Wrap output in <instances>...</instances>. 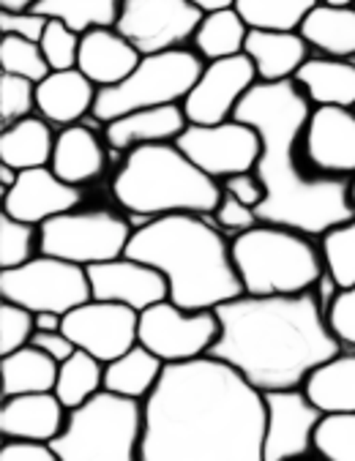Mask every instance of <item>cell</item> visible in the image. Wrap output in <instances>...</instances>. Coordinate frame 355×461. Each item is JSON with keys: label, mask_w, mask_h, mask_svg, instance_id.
<instances>
[{"label": "cell", "mask_w": 355, "mask_h": 461, "mask_svg": "<svg viewBox=\"0 0 355 461\" xmlns=\"http://www.w3.org/2000/svg\"><path fill=\"white\" fill-rule=\"evenodd\" d=\"M55 126L41 115H31L0 131V164L14 167L17 172L33 167H50L55 150Z\"/></svg>", "instance_id": "cell-30"}, {"label": "cell", "mask_w": 355, "mask_h": 461, "mask_svg": "<svg viewBox=\"0 0 355 461\" xmlns=\"http://www.w3.org/2000/svg\"><path fill=\"white\" fill-rule=\"evenodd\" d=\"M304 150L314 169L355 177V107H312L304 129Z\"/></svg>", "instance_id": "cell-18"}, {"label": "cell", "mask_w": 355, "mask_h": 461, "mask_svg": "<svg viewBox=\"0 0 355 461\" xmlns=\"http://www.w3.org/2000/svg\"><path fill=\"white\" fill-rule=\"evenodd\" d=\"M254 63L246 55L208 60L200 79L184 99V113L189 123L197 126H214L232 121L243 96L257 85Z\"/></svg>", "instance_id": "cell-15"}, {"label": "cell", "mask_w": 355, "mask_h": 461, "mask_svg": "<svg viewBox=\"0 0 355 461\" xmlns=\"http://www.w3.org/2000/svg\"><path fill=\"white\" fill-rule=\"evenodd\" d=\"M0 298L20 303L33 314L52 312L66 317L94 295L91 282H87V267L50 254H36L20 267L0 270Z\"/></svg>", "instance_id": "cell-10"}, {"label": "cell", "mask_w": 355, "mask_h": 461, "mask_svg": "<svg viewBox=\"0 0 355 461\" xmlns=\"http://www.w3.org/2000/svg\"><path fill=\"white\" fill-rule=\"evenodd\" d=\"M99 87L79 68L50 71L36 85V113L55 129H66L94 118Z\"/></svg>", "instance_id": "cell-21"}, {"label": "cell", "mask_w": 355, "mask_h": 461, "mask_svg": "<svg viewBox=\"0 0 355 461\" xmlns=\"http://www.w3.org/2000/svg\"><path fill=\"white\" fill-rule=\"evenodd\" d=\"M246 295L312 293L325 273L320 240L279 224H257L230 240Z\"/></svg>", "instance_id": "cell-6"}, {"label": "cell", "mask_w": 355, "mask_h": 461, "mask_svg": "<svg viewBox=\"0 0 355 461\" xmlns=\"http://www.w3.org/2000/svg\"><path fill=\"white\" fill-rule=\"evenodd\" d=\"M243 55L254 63L259 82H287L312 58V47L301 33L249 31Z\"/></svg>", "instance_id": "cell-25"}, {"label": "cell", "mask_w": 355, "mask_h": 461, "mask_svg": "<svg viewBox=\"0 0 355 461\" xmlns=\"http://www.w3.org/2000/svg\"><path fill=\"white\" fill-rule=\"evenodd\" d=\"M350 203H352V211H355V177L350 180Z\"/></svg>", "instance_id": "cell-53"}, {"label": "cell", "mask_w": 355, "mask_h": 461, "mask_svg": "<svg viewBox=\"0 0 355 461\" xmlns=\"http://www.w3.org/2000/svg\"><path fill=\"white\" fill-rule=\"evenodd\" d=\"M0 461H60V458L50 442L4 439V445H0Z\"/></svg>", "instance_id": "cell-47"}, {"label": "cell", "mask_w": 355, "mask_h": 461, "mask_svg": "<svg viewBox=\"0 0 355 461\" xmlns=\"http://www.w3.org/2000/svg\"><path fill=\"white\" fill-rule=\"evenodd\" d=\"M211 216L216 219V227H219L224 235H232V238H238V235L249 232L251 227L262 224V221L257 219V211H254V208L238 203L235 197H230V194H224V192H222V200H219V205H216V211H214Z\"/></svg>", "instance_id": "cell-43"}, {"label": "cell", "mask_w": 355, "mask_h": 461, "mask_svg": "<svg viewBox=\"0 0 355 461\" xmlns=\"http://www.w3.org/2000/svg\"><path fill=\"white\" fill-rule=\"evenodd\" d=\"M123 9V0H39L33 12L47 20L68 25L74 33L85 36L96 28H115Z\"/></svg>", "instance_id": "cell-34"}, {"label": "cell", "mask_w": 355, "mask_h": 461, "mask_svg": "<svg viewBox=\"0 0 355 461\" xmlns=\"http://www.w3.org/2000/svg\"><path fill=\"white\" fill-rule=\"evenodd\" d=\"M317 240H320L325 273L341 290L355 287V216L344 224L331 227Z\"/></svg>", "instance_id": "cell-36"}, {"label": "cell", "mask_w": 355, "mask_h": 461, "mask_svg": "<svg viewBox=\"0 0 355 461\" xmlns=\"http://www.w3.org/2000/svg\"><path fill=\"white\" fill-rule=\"evenodd\" d=\"M203 20V12L187 0H123L115 31L129 39L140 55L184 50Z\"/></svg>", "instance_id": "cell-12"}, {"label": "cell", "mask_w": 355, "mask_h": 461, "mask_svg": "<svg viewBox=\"0 0 355 461\" xmlns=\"http://www.w3.org/2000/svg\"><path fill=\"white\" fill-rule=\"evenodd\" d=\"M41 254L91 267L126 254L132 221L113 208H74L39 227Z\"/></svg>", "instance_id": "cell-9"}, {"label": "cell", "mask_w": 355, "mask_h": 461, "mask_svg": "<svg viewBox=\"0 0 355 461\" xmlns=\"http://www.w3.org/2000/svg\"><path fill=\"white\" fill-rule=\"evenodd\" d=\"M325 6H355V0H320Z\"/></svg>", "instance_id": "cell-52"}, {"label": "cell", "mask_w": 355, "mask_h": 461, "mask_svg": "<svg viewBox=\"0 0 355 461\" xmlns=\"http://www.w3.org/2000/svg\"><path fill=\"white\" fill-rule=\"evenodd\" d=\"M41 254V235L36 224L20 221L9 213L0 216V270L20 267Z\"/></svg>", "instance_id": "cell-38"}, {"label": "cell", "mask_w": 355, "mask_h": 461, "mask_svg": "<svg viewBox=\"0 0 355 461\" xmlns=\"http://www.w3.org/2000/svg\"><path fill=\"white\" fill-rule=\"evenodd\" d=\"M63 333L77 349L91 352L102 363H113L140 344V312L123 303L91 298L63 317Z\"/></svg>", "instance_id": "cell-14"}, {"label": "cell", "mask_w": 355, "mask_h": 461, "mask_svg": "<svg viewBox=\"0 0 355 461\" xmlns=\"http://www.w3.org/2000/svg\"><path fill=\"white\" fill-rule=\"evenodd\" d=\"M175 145L181 148L208 177L224 180L238 172H249L257 167L262 140L254 126L232 118L224 123L214 126H197L189 123L187 131L175 140Z\"/></svg>", "instance_id": "cell-13"}, {"label": "cell", "mask_w": 355, "mask_h": 461, "mask_svg": "<svg viewBox=\"0 0 355 461\" xmlns=\"http://www.w3.org/2000/svg\"><path fill=\"white\" fill-rule=\"evenodd\" d=\"M36 333V314L20 303H0V355H12L31 344Z\"/></svg>", "instance_id": "cell-41"}, {"label": "cell", "mask_w": 355, "mask_h": 461, "mask_svg": "<svg viewBox=\"0 0 355 461\" xmlns=\"http://www.w3.org/2000/svg\"><path fill=\"white\" fill-rule=\"evenodd\" d=\"M222 192L235 197L238 203L249 205V208H259L262 200H265V186H262V180L254 169L249 172H238V175H230L222 180Z\"/></svg>", "instance_id": "cell-46"}, {"label": "cell", "mask_w": 355, "mask_h": 461, "mask_svg": "<svg viewBox=\"0 0 355 461\" xmlns=\"http://www.w3.org/2000/svg\"><path fill=\"white\" fill-rule=\"evenodd\" d=\"M314 453L323 461H355V412L323 415L314 429Z\"/></svg>", "instance_id": "cell-37"}, {"label": "cell", "mask_w": 355, "mask_h": 461, "mask_svg": "<svg viewBox=\"0 0 355 461\" xmlns=\"http://www.w3.org/2000/svg\"><path fill=\"white\" fill-rule=\"evenodd\" d=\"M304 393L323 412H355V352H339L320 363L304 383Z\"/></svg>", "instance_id": "cell-27"}, {"label": "cell", "mask_w": 355, "mask_h": 461, "mask_svg": "<svg viewBox=\"0 0 355 461\" xmlns=\"http://www.w3.org/2000/svg\"><path fill=\"white\" fill-rule=\"evenodd\" d=\"M39 0H0V12H33Z\"/></svg>", "instance_id": "cell-51"}, {"label": "cell", "mask_w": 355, "mask_h": 461, "mask_svg": "<svg viewBox=\"0 0 355 461\" xmlns=\"http://www.w3.org/2000/svg\"><path fill=\"white\" fill-rule=\"evenodd\" d=\"M328 322L336 333V339L355 349V287L341 290L328 312Z\"/></svg>", "instance_id": "cell-45"}, {"label": "cell", "mask_w": 355, "mask_h": 461, "mask_svg": "<svg viewBox=\"0 0 355 461\" xmlns=\"http://www.w3.org/2000/svg\"><path fill=\"white\" fill-rule=\"evenodd\" d=\"M36 113V82L0 74V126H12Z\"/></svg>", "instance_id": "cell-40"}, {"label": "cell", "mask_w": 355, "mask_h": 461, "mask_svg": "<svg viewBox=\"0 0 355 461\" xmlns=\"http://www.w3.org/2000/svg\"><path fill=\"white\" fill-rule=\"evenodd\" d=\"M219 339L216 312H189L161 301L140 312V344L164 363H187L205 357Z\"/></svg>", "instance_id": "cell-11"}, {"label": "cell", "mask_w": 355, "mask_h": 461, "mask_svg": "<svg viewBox=\"0 0 355 461\" xmlns=\"http://www.w3.org/2000/svg\"><path fill=\"white\" fill-rule=\"evenodd\" d=\"M58 366L47 352L28 344L12 355H4L0 372H4V399L25 393H50L58 383Z\"/></svg>", "instance_id": "cell-31"}, {"label": "cell", "mask_w": 355, "mask_h": 461, "mask_svg": "<svg viewBox=\"0 0 355 461\" xmlns=\"http://www.w3.org/2000/svg\"><path fill=\"white\" fill-rule=\"evenodd\" d=\"M293 82L312 107H355V60L312 52Z\"/></svg>", "instance_id": "cell-26"}, {"label": "cell", "mask_w": 355, "mask_h": 461, "mask_svg": "<svg viewBox=\"0 0 355 461\" xmlns=\"http://www.w3.org/2000/svg\"><path fill=\"white\" fill-rule=\"evenodd\" d=\"M262 461H301L314 450V429L323 412L309 402L304 388L262 393Z\"/></svg>", "instance_id": "cell-16"}, {"label": "cell", "mask_w": 355, "mask_h": 461, "mask_svg": "<svg viewBox=\"0 0 355 461\" xmlns=\"http://www.w3.org/2000/svg\"><path fill=\"white\" fill-rule=\"evenodd\" d=\"M320 0H235V12L249 31H279L298 33L309 12Z\"/></svg>", "instance_id": "cell-35"}, {"label": "cell", "mask_w": 355, "mask_h": 461, "mask_svg": "<svg viewBox=\"0 0 355 461\" xmlns=\"http://www.w3.org/2000/svg\"><path fill=\"white\" fill-rule=\"evenodd\" d=\"M164 366L167 363L156 357L150 349H145L142 344H134L129 352H123L113 363H105V391L142 404L159 385Z\"/></svg>", "instance_id": "cell-29"}, {"label": "cell", "mask_w": 355, "mask_h": 461, "mask_svg": "<svg viewBox=\"0 0 355 461\" xmlns=\"http://www.w3.org/2000/svg\"><path fill=\"white\" fill-rule=\"evenodd\" d=\"M298 33L314 55L355 60V6L317 4Z\"/></svg>", "instance_id": "cell-28"}, {"label": "cell", "mask_w": 355, "mask_h": 461, "mask_svg": "<svg viewBox=\"0 0 355 461\" xmlns=\"http://www.w3.org/2000/svg\"><path fill=\"white\" fill-rule=\"evenodd\" d=\"M36 330H44V333L63 330V317L52 314V312H41V314H36Z\"/></svg>", "instance_id": "cell-50"}, {"label": "cell", "mask_w": 355, "mask_h": 461, "mask_svg": "<svg viewBox=\"0 0 355 461\" xmlns=\"http://www.w3.org/2000/svg\"><path fill=\"white\" fill-rule=\"evenodd\" d=\"M262 393L227 363H167L142 402L140 461H262Z\"/></svg>", "instance_id": "cell-1"}, {"label": "cell", "mask_w": 355, "mask_h": 461, "mask_svg": "<svg viewBox=\"0 0 355 461\" xmlns=\"http://www.w3.org/2000/svg\"><path fill=\"white\" fill-rule=\"evenodd\" d=\"M91 295L96 301L123 303L134 312H145L161 301H169V285L164 276L132 257H118L87 267Z\"/></svg>", "instance_id": "cell-17"}, {"label": "cell", "mask_w": 355, "mask_h": 461, "mask_svg": "<svg viewBox=\"0 0 355 461\" xmlns=\"http://www.w3.org/2000/svg\"><path fill=\"white\" fill-rule=\"evenodd\" d=\"M187 4L195 6L203 14H214V12H222V9H232L235 0H187Z\"/></svg>", "instance_id": "cell-49"}, {"label": "cell", "mask_w": 355, "mask_h": 461, "mask_svg": "<svg viewBox=\"0 0 355 461\" xmlns=\"http://www.w3.org/2000/svg\"><path fill=\"white\" fill-rule=\"evenodd\" d=\"M99 126L102 123L96 118H87L82 123L60 129L55 137L50 167L60 180L71 183L77 189L105 177V172L110 169V156L115 150L107 145L105 131H99Z\"/></svg>", "instance_id": "cell-20"}, {"label": "cell", "mask_w": 355, "mask_h": 461, "mask_svg": "<svg viewBox=\"0 0 355 461\" xmlns=\"http://www.w3.org/2000/svg\"><path fill=\"white\" fill-rule=\"evenodd\" d=\"M79 33H74L68 25L58 23V20H50L39 47L50 63L52 71H68V68H77V58H79Z\"/></svg>", "instance_id": "cell-42"}, {"label": "cell", "mask_w": 355, "mask_h": 461, "mask_svg": "<svg viewBox=\"0 0 355 461\" xmlns=\"http://www.w3.org/2000/svg\"><path fill=\"white\" fill-rule=\"evenodd\" d=\"M31 344H33V347H39L41 352H47L55 363H63V360H68V357L77 352L74 341H71L63 330H50V333L36 330V333H33V339H31Z\"/></svg>", "instance_id": "cell-48"}, {"label": "cell", "mask_w": 355, "mask_h": 461, "mask_svg": "<svg viewBox=\"0 0 355 461\" xmlns=\"http://www.w3.org/2000/svg\"><path fill=\"white\" fill-rule=\"evenodd\" d=\"M189 126V118L184 113V104H164V107H148L129 115H121L102 126L107 145L115 153H129L142 145H159V142H175Z\"/></svg>", "instance_id": "cell-22"}, {"label": "cell", "mask_w": 355, "mask_h": 461, "mask_svg": "<svg viewBox=\"0 0 355 461\" xmlns=\"http://www.w3.org/2000/svg\"><path fill=\"white\" fill-rule=\"evenodd\" d=\"M312 104L304 90L287 82H257L243 96L235 118L254 126L262 150L254 172L265 186L257 208L262 224H279L312 238L355 216L350 203V180L314 169L304 150V129Z\"/></svg>", "instance_id": "cell-2"}, {"label": "cell", "mask_w": 355, "mask_h": 461, "mask_svg": "<svg viewBox=\"0 0 355 461\" xmlns=\"http://www.w3.org/2000/svg\"><path fill=\"white\" fill-rule=\"evenodd\" d=\"M0 68L4 74H14L31 82H41L50 77V63L36 41L20 39V36H4L0 39Z\"/></svg>", "instance_id": "cell-39"}, {"label": "cell", "mask_w": 355, "mask_h": 461, "mask_svg": "<svg viewBox=\"0 0 355 461\" xmlns=\"http://www.w3.org/2000/svg\"><path fill=\"white\" fill-rule=\"evenodd\" d=\"M82 189L60 180L52 167L23 169L14 186L4 194V213L41 227L44 221L79 208Z\"/></svg>", "instance_id": "cell-19"}, {"label": "cell", "mask_w": 355, "mask_h": 461, "mask_svg": "<svg viewBox=\"0 0 355 461\" xmlns=\"http://www.w3.org/2000/svg\"><path fill=\"white\" fill-rule=\"evenodd\" d=\"M102 391H105V363L91 352L77 349L68 360L58 366V383L52 393L63 402L66 410H77L87 404Z\"/></svg>", "instance_id": "cell-33"}, {"label": "cell", "mask_w": 355, "mask_h": 461, "mask_svg": "<svg viewBox=\"0 0 355 461\" xmlns=\"http://www.w3.org/2000/svg\"><path fill=\"white\" fill-rule=\"evenodd\" d=\"M50 20L39 12H0V33L4 36H20L28 41H41Z\"/></svg>", "instance_id": "cell-44"}, {"label": "cell", "mask_w": 355, "mask_h": 461, "mask_svg": "<svg viewBox=\"0 0 355 461\" xmlns=\"http://www.w3.org/2000/svg\"><path fill=\"white\" fill-rule=\"evenodd\" d=\"M214 312L219 339L208 355L227 363L259 393L304 388L320 363L341 352V341L312 293H243Z\"/></svg>", "instance_id": "cell-3"}, {"label": "cell", "mask_w": 355, "mask_h": 461, "mask_svg": "<svg viewBox=\"0 0 355 461\" xmlns=\"http://www.w3.org/2000/svg\"><path fill=\"white\" fill-rule=\"evenodd\" d=\"M113 197L137 230L172 213L211 216L222 200V183L208 177L175 142H159L123 156L113 177Z\"/></svg>", "instance_id": "cell-5"}, {"label": "cell", "mask_w": 355, "mask_h": 461, "mask_svg": "<svg viewBox=\"0 0 355 461\" xmlns=\"http://www.w3.org/2000/svg\"><path fill=\"white\" fill-rule=\"evenodd\" d=\"M126 257L156 267L169 301L189 312H214L243 295L227 235L200 213H172L137 227Z\"/></svg>", "instance_id": "cell-4"}, {"label": "cell", "mask_w": 355, "mask_h": 461, "mask_svg": "<svg viewBox=\"0 0 355 461\" xmlns=\"http://www.w3.org/2000/svg\"><path fill=\"white\" fill-rule=\"evenodd\" d=\"M140 60L142 55L137 52V47L129 39H123L115 28H96L79 39L77 68L99 90L123 82L137 68Z\"/></svg>", "instance_id": "cell-23"}, {"label": "cell", "mask_w": 355, "mask_h": 461, "mask_svg": "<svg viewBox=\"0 0 355 461\" xmlns=\"http://www.w3.org/2000/svg\"><path fill=\"white\" fill-rule=\"evenodd\" d=\"M142 404L102 391L68 410L63 431L50 442L60 461H140Z\"/></svg>", "instance_id": "cell-7"}, {"label": "cell", "mask_w": 355, "mask_h": 461, "mask_svg": "<svg viewBox=\"0 0 355 461\" xmlns=\"http://www.w3.org/2000/svg\"><path fill=\"white\" fill-rule=\"evenodd\" d=\"M66 418L68 410L52 391L12 396L4 399V407H0V434L4 439L52 442L63 431Z\"/></svg>", "instance_id": "cell-24"}, {"label": "cell", "mask_w": 355, "mask_h": 461, "mask_svg": "<svg viewBox=\"0 0 355 461\" xmlns=\"http://www.w3.org/2000/svg\"><path fill=\"white\" fill-rule=\"evenodd\" d=\"M246 39H249V25L232 6V9H222L214 14H203L197 33L192 39V50L205 63L222 60V58H235V55H243Z\"/></svg>", "instance_id": "cell-32"}, {"label": "cell", "mask_w": 355, "mask_h": 461, "mask_svg": "<svg viewBox=\"0 0 355 461\" xmlns=\"http://www.w3.org/2000/svg\"><path fill=\"white\" fill-rule=\"evenodd\" d=\"M203 68H205V60L189 47L142 55L137 68L123 82L99 90L94 118L105 126L137 110L184 104L189 90L200 79Z\"/></svg>", "instance_id": "cell-8"}]
</instances>
